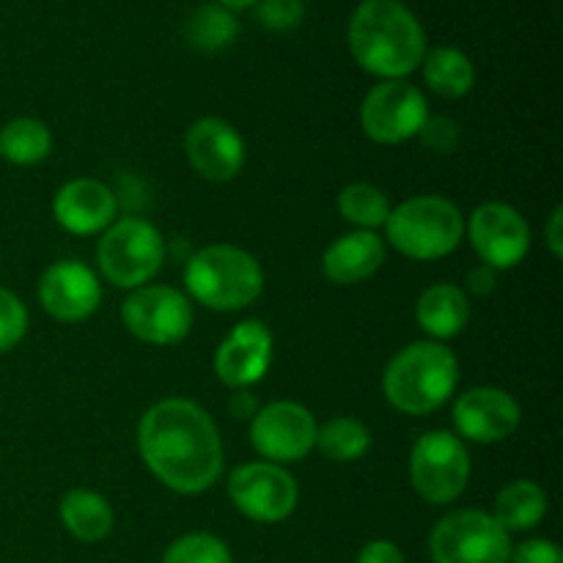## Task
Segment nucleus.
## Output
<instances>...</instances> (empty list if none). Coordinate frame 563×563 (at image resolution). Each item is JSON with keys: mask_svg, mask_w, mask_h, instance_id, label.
Instances as JSON below:
<instances>
[{"mask_svg": "<svg viewBox=\"0 0 563 563\" xmlns=\"http://www.w3.org/2000/svg\"><path fill=\"white\" fill-rule=\"evenodd\" d=\"M124 328L135 339L154 346H170L187 339L192 328V306L179 289L170 286H141L132 289L121 306Z\"/></svg>", "mask_w": 563, "mask_h": 563, "instance_id": "10", "label": "nucleus"}, {"mask_svg": "<svg viewBox=\"0 0 563 563\" xmlns=\"http://www.w3.org/2000/svg\"><path fill=\"white\" fill-rule=\"evenodd\" d=\"M256 16L267 31L286 33L300 25L306 16V5L302 0H258Z\"/></svg>", "mask_w": 563, "mask_h": 563, "instance_id": "30", "label": "nucleus"}, {"mask_svg": "<svg viewBox=\"0 0 563 563\" xmlns=\"http://www.w3.org/2000/svg\"><path fill=\"white\" fill-rule=\"evenodd\" d=\"M236 33H240V22H236L234 11L218 3L198 5L196 14L187 20V42L201 53H218V49L229 47Z\"/></svg>", "mask_w": 563, "mask_h": 563, "instance_id": "25", "label": "nucleus"}, {"mask_svg": "<svg viewBox=\"0 0 563 563\" xmlns=\"http://www.w3.org/2000/svg\"><path fill=\"white\" fill-rule=\"evenodd\" d=\"M53 148V135L38 119H14L0 130V157L11 165H36Z\"/></svg>", "mask_w": 563, "mask_h": 563, "instance_id": "24", "label": "nucleus"}, {"mask_svg": "<svg viewBox=\"0 0 563 563\" xmlns=\"http://www.w3.org/2000/svg\"><path fill=\"white\" fill-rule=\"evenodd\" d=\"M520 405L500 388H471L454 405L456 432L478 445L504 443L520 429Z\"/></svg>", "mask_w": 563, "mask_h": 563, "instance_id": "14", "label": "nucleus"}, {"mask_svg": "<svg viewBox=\"0 0 563 563\" xmlns=\"http://www.w3.org/2000/svg\"><path fill=\"white\" fill-rule=\"evenodd\" d=\"M509 563H563V555L550 539H528L520 548H511Z\"/></svg>", "mask_w": 563, "mask_h": 563, "instance_id": "32", "label": "nucleus"}, {"mask_svg": "<svg viewBox=\"0 0 563 563\" xmlns=\"http://www.w3.org/2000/svg\"><path fill=\"white\" fill-rule=\"evenodd\" d=\"M317 445L322 454L333 462H355L372 445V432L357 418L339 416L330 418L324 427L317 429Z\"/></svg>", "mask_w": 563, "mask_h": 563, "instance_id": "26", "label": "nucleus"}, {"mask_svg": "<svg viewBox=\"0 0 563 563\" xmlns=\"http://www.w3.org/2000/svg\"><path fill=\"white\" fill-rule=\"evenodd\" d=\"M97 258L110 284L119 289H141L163 267V234L148 220H113L99 240Z\"/></svg>", "mask_w": 563, "mask_h": 563, "instance_id": "6", "label": "nucleus"}, {"mask_svg": "<svg viewBox=\"0 0 563 563\" xmlns=\"http://www.w3.org/2000/svg\"><path fill=\"white\" fill-rule=\"evenodd\" d=\"M421 66L427 86L443 99H460L476 86V66L456 47H434L423 55Z\"/></svg>", "mask_w": 563, "mask_h": 563, "instance_id": "23", "label": "nucleus"}, {"mask_svg": "<svg viewBox=\"0 0 563 563\" xmlns=\"http://www.w3.org/2000/svg\"><path fill=\"white\" fill-rule=\"evenodd\" d=\"M416 317L423 333L432 339H454L471 319V300L460 286L434 284L418 297Z\"/></svg>", "mask_w": 563, "mask_h": 563, "instance_id": "20", "label": "nucleus"}, {"mask_svg": "<svg viewBox=\"0 0 563 563\" xmlns=\"http://www.w3.org/2000/svg\"><path fill=\"white\" fill-rule=\"evenodd\" d=\"M185 154L203 179L229 181L245 165V141L234 130V124L209 115L187 130Z\"/></svg>", "mask_w": 563, "mask_h": 563, "instance_id": "17", "label": "nucleus"}, {"mask_svg": "<svg viewBox=\"0 0 563 563\" xmlns=\"http://www.w3.org/2000/svg\"><path fill=\"white\" fill-rule=\"evenodd\" d=\"M273 363V333L267 324L247 319L236 324L214 355V372L231 390H247L262 383Z\"/></svg>", "mask_w": 563, "mask_h": 563, "instance_id": "15", "label": "nucleus"}, {"mask_svg": "<svg viewBox=\"0 0 563 563\" xmlns=\"http://www.w3.org/2000/svg\"><path fill=\"white\" fill-rule=\"evenodd\" d=\"M119 212L115 192L97 179H71L55 192L53 214L60 229L77 236H91L108 229Z\"/></svg>", "mask_w": 563, "mask_h": 563, "instance_id": "18", "label": "nucleus"}, {"mask_svg": "<svg viewBox=\"0 0 563 563\" xmlns=\"http://www.w3.org/2000/svg\"><path fill=\"white\" fill-rule=\"evenodd\" d=\"M355 563H407L405 553L399 550V544L388 542V539H374L366 548L357 553Z\"/></svg>", "mask_w": 563, "mask_h": 563, "instance_id": "33", "label": "nucleus"}, {"mask_svg": "<svg viewBox=\"0 0 563 563\" xmlns=\"http://www.w3.org/2000/svg\"><path fill=\"white\" fill-rule=\"evenodd\" d=\"M317 421L297 401H275L251 421V443L273 465H289L311 454L317 445Z\"/></svg>", "mask_w": 563, "mask_h": 563, "instance_id": "12", "label": "nucleus"}, {"mask_svg": "<svg viewBox=\"0 0 563 563\" xmlns=\"http://www.w3.org/2000/svg\"><path fill=\"white\" fill-rule=\"evenodd\" d=\"M385 229H388V242L401 256L434 262L460 247L465 218L449 198L416 196L390 209Z\"/></svg>", "mask_w": 563, "mask_h": 563, "instance_id": "5", "label": "nucleus"}, {"mask_svg": "<svg viewBox=\"0 0 563 563\" xmlns=\"http://www.w3.org/2000/svg\"><path fill=\"white\" fill-rule=\"evenodd\" d=\"M473 251L489 269H511L528 256L531 229L526 218L509 203H482L467 223Z\"/></svg>", "mask_w": 563, "mask_h": 563, "instance_id": "13", "label": "nucleus"}, {"mask_svg": "<svg viewBox=\"0 0 563 563\" xmlns=\"http://www.w3.org/2000/svg\"><path fill=\"white\" fill-rule=\"evenodd\" d=\"M467 286H471V291H476V295H489V291L495 289V269L489 267L473 269V273L467 275Z\"/></svg>", "mask_w": 563, "mask_h": 563, "instance_id": "35", "label": "nucleus"}, {"mask_svg": "<svg viewBox=\"0 0 563 563\" xmlns=\"http://www.w3.org/2000/svg\"><path fill=\"white\" fill-rule=\"evenodd\" d=\"M137 449L148 471L179 495L212 487L223 471V445L212 418L187 399L157 401L137 427Z\"/></svg>", "mask_w": 563, "mask_h": 563, "instance_id": "1", "label": "nucleus"}, {"mask_svg": "<svg viewBox=\"0 0 563 563\" xmlns=\"http://www.w3.org/2000/svg\"><path fill=\"white\" fill-rule=\"evenodd\" d=\"M350 49L361 69L383 80H405L429 53L423 25L399 0H363L350 20Z\"/></svg>", "mask_w": 563, "mask_h": 563, "instance_id": "2", "label": "nucleus"}, {"mask_svg": "<svg viewBox=\"0 0 563 563\" xmlns=\"http://www.w3.org/2000/svg\"><path fill=\"white\" fill-rule=\"evenodd\" d=\"M185 286L212 311H240L262 295L264 273L256 256L242 247L209 245L187 262Z\"/></svg>", "mask_w": 563, "mask_h": 563, "instance_id": "4", "label": "nucleus"}, {"mask_svg": "<svg viewBox=\"0 0 563 563\" xmlns=\"http://www.w3.org/2000/svg\"><path fill=\"white\" fill-rule=\"evenodd\" d=\"M471 478V454L454 432H427L412 445L410 482L432 506H449L465 493Z\"/></svg>", "mask_w": 563, "mask_h": 563, "instance_id": "8", "label": "nucleus"}, {"mask_svg": "<svg viewBox=\"0 0 563 563\" xmlns=\"http://www.w3.org/2000/svg\"><path fill=\"white\" fill-rule=\"evenodd\" d=\"M544 515H548V495L528 478L506 484L493 506V517L506 533L531 531L544 520Z\"/></svg>", "mask_w": 563, "mask_h": 563, "instance_id": "22", "label": "nucleus"}, {"mask_svg": "<svg viewBox=\"0 0 563 563\" xmlns=\"http://www.w3.org/2000/svg\"><path fill=\"white\" fill-rule=\"evenodd\" d=\"M38 300L58 322H82L102 302V286L86 264L66 258L44 269L38 280Z\"/></svg>", "mask_w": 563, "mask_h": 563, "instance_id": "16", "label": "nucleus"}, {"mask_svg": "<svg viewBox=\"0 0 563 563\" xmlns=\"http://www.w3.org/2000/svg\"><path fill=\"white\" fill-rule=\"evenodd\" d=\"M27 333V308L14 291L0 286V352L14 350Z\"/></svg>", "mask_w": 563, "mask_h": 563, "instance_id": "29", "label": "nucleus"}, {"mask_svg": "<svg viewBox=\"0 0 563 563\" xmlns=\"http://www.w3.org/2000/svg\"><path fill=\"white\" fill-rule=\"evenodd\" d=\"M159 563H234L229 544L212 533H185L163 553Z\"/></svg>", "mask_w": 563, "mask_h": 563, "instance_id": "28", "label": "nucleus"}, {"mask_svg": "<svg viewBox=\"0 0 563 563\" xmlns=\"http://www.w3.org/2000/svg\"><path fill=\"white\" fill-rule=\"evenodd\" d=\"M339 212L341 218L350 220L361 231H374L377 225H385L390 214V201L379 187L366 185V181H355L346 185L339 192Z\"/></svg>", "mask_w": 563, "mask_h": 563, "instance_id": "27", "label": "nucleus"}, {"mask_svg": "<svg viewBox=\"0 0 563 563\" xmlns=\"http://www.w3.org/2000/svg\"><path fill=\"white\" fill-rule=\"evenodd\" d=\"M60 522L82 544H97L113 531V509L93 489H69L60 500Z\"/></svg>", "mask_w": 563, "mask_h": 563, "instance_id": "21", "label": "nucleus"}, {"mask_svg": "<svg viewBox=\"0 0 563 563\" xmlns=\"http://www.w3.org/2000/svg\"><path fill=\"white\" fill-rule=\"evenodd\" d=\"M258 0H218V5H223V9L229 11H242V9H251V5H256Z\"/></svg>", "mask_w": 563, "mask_h": 563, "instance_id": "37", "label": "nucleus"}, {"mask_svg": "<svg viewBox=\"0 0 563 563\" xmlns=\"http://www.w3.org/2000/svg\"><path fill=\"white\" fill-rule=\"evenodd\" d=\"M418 137H421V143L427 148H432V152L438 154H451L456 146H460V126L454 124L451 119H443V115H429L427 124L421 126V132H418Z\"/></svg>", "mask_w": 563, "mask_h": 563, "instance_id": "31", "label": "nucleus"}, {"mask_svg": "<svg viewBox=\"0 0 563 563\" xmlns=\"http://www.w3.org/2000/svg\"><path fill=\"white\" fill-rule=\"evenodd\" d=\"M229 407H231V412H234L236 418H253L258 412L256 410V399H253V394H247V390H234Z\"/></svg>", "mask_w": 563, "mask_h": 563, "instance_id": "36", "label": "nucleus"}, {"mask_svg": "<svg viewBox=\"0 0 563 563\" xmlns=\"http://www.w3.org/2000/svg\"><path fill=\"white\" fill-rule=\"evenodd\" d=\"M561 223H563V209L555 207L553 214H550L548 223V247L553 251L555 258L563 256V234H561Z\"/></svg>", "mask_w": 563, "mask_h": 563, "instance_id": "34", "label": "nucleus"}, {"mask_svg": "<svg viewBox=\"0 0 563 563\" xmlns=\"http://www.w3.org/2000/svg\"><path fill=\"white\" fill-rule=\"evenodd\" d=\"M429 553L434 563H509L511 533L487 511L462 509L434 526Z\"/></svg>", "mask_w": 563, "mask_h": 563, "instance_id": "7", "label": "nucleus"}, {"mask_svg": "<svg viewBox=\"0 0 563 563\" xmlns=\"http://www.w3.org/2000/svg\"><path fill=\"white\" fill-rule=\"evenodd\" d=\"M460 383V361L438 341H416L388 363L383 377L385 399L407 416L440 410Z\"/></svg>", "mask_w": 563, "mask_h": 563, "instance_id": "3", "label": "nucleus"}, {"mask_svg": "<svg viewBox=\"0 0 563 563\" xmlns=\"http://www.w3.org/2000/svg\"><path fill=\"white\" fill-rule=\"evenodd\" d=\"M229 498L247 520L273 526L295 515L300 493L291 473H286L280 465L251 462L231 473Z\"/></svg>", "mask_w": 563, "mask_h": 563, "instance_id": "11", "label": "nucleus"}, {"mask_svg": "<svg viewBox=\"0 0 563 563\" xmlns=\"http://www.w3.org/2000/svg\"><path fill=\"white\" fill-rule=\"evenodd\" d=\"M429 119V104L421 88L407 80H383L366 93L361 104V126L374 143L396 146L418 137Z\"/></svg>", "mask_w": 563, "mask_h": 563, "instance_id": "9", "label": "nucleus"}, {"mask_svg": "<svg viewBox=\"0 0 563 563\" xmlns=\"http://www.w3.org/2000/svg\"><path fill=\"white\" fill-rule=\"evenodd\" d=\"M385 262V242L374 231H352V234L339 236L328 247L322 258V269L328 280L339 286L361 284L372 278Z\"/></svg>", "mask_w": 563, "mask_h": 563, "instance_id": "19", "label": "nucleus"}]
</instances>
